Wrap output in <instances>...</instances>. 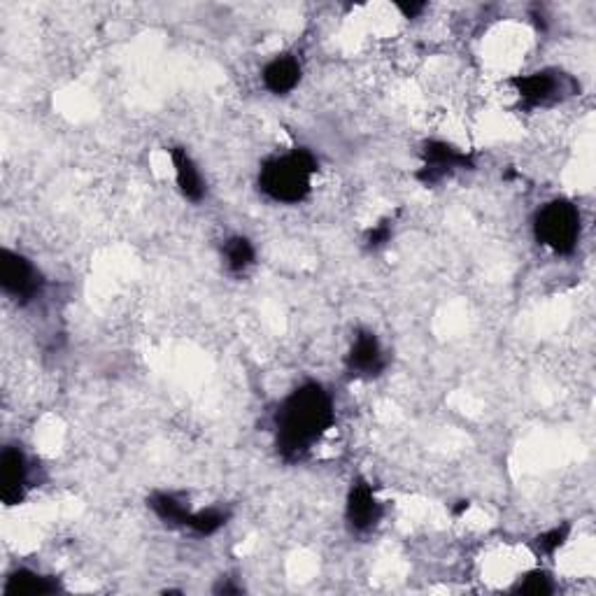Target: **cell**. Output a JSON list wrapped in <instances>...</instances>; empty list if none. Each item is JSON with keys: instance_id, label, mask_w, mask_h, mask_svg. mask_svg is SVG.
Wrapping results in <instances>:
<instances>
[{"instance_id": "cell-13", "label": "cell", "mask_w": 596, "mask_h": 596, "mask_svg": "<svg viewBox=\"0 0 596 596\" xmlns=\"http://www.w3.org/2000/svg\"><path fill=\"white\" fill-rule=\"evenodd\" d=\"M147 503H149V508H152L156 513V517H159V520L170 524V527H184V529H187L191 510L187 508V503L177 499L175 494L156 492V494L149 496Z\"/></svg>"}, {"instance_id": "cell-6", "label": "cell", "mask_w": 596, "mask_h": 596, "mask_svg": "<svg viewBox=\"0 0 596 596\" xmlns=\"http://www.w3.org/2000/svg\"><path fill=\"white\" fill-rule=\"evenodd\" d=\"M31 482V464L24 450L17 445H5L0 452V499L5 506H19L26 499Z\"/></svg>"}, {"instance_id": "cell-5", "label": "cell", "mask_w": 596, "mask_h": 596, "mask_svg": "<svg viewBox=\"0 0 596 596\" xmlns=\"http://www.w3.org/2000/svg\"><path fill=\"white\" fill-rule=\"evenodd\" d=\"M422 161V168L417 170V180L424 187H434V184L443 182L454 170L473 168L471 156L466 152H459L450 143H443V140H427L422 145Z\"/></svg>"}, {"instance_id": "cell-2", "label": "cell", "mask_w": 596, "mask_h": 596, "mask_svg": "<svg viewBox=\"0 0 596 596\" xmlns=\"http://www.w3.org/2000/svg\"><path fill=\"white\" fill-rule=\"evenodd\" d=\"M317 173V159L308 149L273 156L259 170V189L275 203H301L310 194L312 175Z\"/></svg>"}, {"instance_id": "cell-19", "label": "cell", "mask_w": 596, "mask_h": 596, "mask_svg": "<svg viewBox=\"0 0 596 596\" xmlns=\"http://www.w3.org/2000/svg\"><path fill=\"white\" fill-rule=\"evenodd\" d=\"M396 7H399V10L403 12V17H408V19H415L417 14L427 10V5L424 3H396Z\"/></svg>"}, {"instance_id": "cell-14", "label": "cell", "mask_w": 596, "mask_h": 596, "mask_svg": "<svg viewBox=\"0 0 596 596\" xmlns=\"http://www.w3.org/2000/svg\"><path fill=\"white\" fill-rule=\"evenodd\" d=\"M224 259L231 273H245L257 259V252L245 236H233L224 243Z\"/></svg>"}, {"instance_id": "cell-10", "label": "cell", "mask_w": 596, "mask_h": 596, "mask_svg": "<svg viewBox=\"0 0 596 596\" xmlns=\"http://www.w3.org/2000/svg\"><path fill=\"white\" fill-rule=\"evenodd\" d=\"M261 80H264V87L271 91V94L287 96L289 91H294L298 82H301V63H298V59L292 54L275 56L273 61L266 63Z\"/></svg>"}, {"instance_id": "cell-16", "label": "cell", "mask_w": 596, "mask_h": 596, "mask_svg": "<svg viewBox=\"0 0 596 596\" xmlns=\"http://www.w3.org/2000/svg\"><path fill=\"white\" fill-rule=\"evenodd\" d=\"M515 592L520 594H534V596H545V594H552V583L548 578V573L543 571H531L524 576L520 583H517Z\"/></svg>"}, {"instance_id": "cell-17", "label": "cell", "mask_w": 596, "mask_h": 596, "mask_svg": "<svg viewBox=\"0 0 596 596\" xmlns=\"http://www.w3.org/2000/svg\"><path fill=\"white\" fill-rule=\"evenodd\" d=\"M569 531H571L569 524H562V527L545 531V534L536 538V550L541 552V555H555V552L566 543V538H569Z\"/></svg>"}, {"instance_id": "cell-4", "label": "cell", "mask_w": 596, "mask_h": 596, "mask_svg": "<svg viewBox=\"0 0 596 596\" xmlns=\"http://www.w3.org/2000/svg\"><path fill=\"white\" fill-rule=\"evenodd\" d=\"M0 287L14 301L26 305L42 292V275L24 254L3 250L0 254Z\"/></svg>"}, {"instance_id": "cell-7", "label": "cell", "mask_w": 596, "mask_h": 596, "mask_svg": "<svg viewBox=\"0 0 596 596\" xmlns=\"http://www.w3.org/2000/svg\"><path fill=\"white\" fill-rule=\"evenodd\" d=\"M382 503L375 496L371 482L364 478H357L352 482L350 492H347V503H345V520L347 527H350L354 534H366L378 527L382 520Z\"/></svg>"}, {"instance_id": "cell-8", "label": "cell", "mask_w": 596, "mask_h": 596, "mask_svg": "<svg viewBox=\"0 0 596 596\" xmlns=\"http://www.w3.org/2000/svg\"><path fill=\"white\" fill-rule=\"evenodd\" d=\"M387 357L385 350H382L378 336L373 331H357L354 336V343L345 357V371L350 378H361L371 380L378 378V375L385 371Z\"/></svg>"}, {"instance_id": "cell-11", "label": "cell", "mask_w": 596, "mask_h": 596, "mask_svg": "<svg viewBox=\"0 0 596 596\" xmlns=\"http://www.w3.org/2000/svg\"><path fill=\"white\" fill-rule=\"evenodd\" d=\"M170 161H173L175 180H177V187L182 191V196L191 203H201L205 196V182L187 149L184 147L170 149Z\"/></svg>"}, {"instance_id": "cell-12", "label": "cell", "mask_w": 596, "mask_h": 596, "mask_svg": "<svg viewBox=\"0 0 596 596\" xmlns=\"http://www.w3.org/2000/svg\"><path fill=\"white\" fill-rule=\"evenodd\" d=\"M61 590V583L52 576H40L31 569H17L5 578V596H47Z\"/></svg>"}, {"instance_id": "cell-3", "label": "cell", "mask_w": 596, "mask_h": 596, "mask_svg": "<svg viewBox=\"0 0 596 596\" xmlns=\"http://www.w3.org/2000/svg\"><path fill=\"white\" fill-rule=\"evenodd\" d=\"M534 236L557 254H571L580 238V212L571 201L557 198L545 203L534 217Z\"/></svg>"}, {"instance_id": "cell-1", "label": "cell", "mask_w": 596, "mask_h": 596, "mask_svg": "<svg viewBox=\"0 0 596 596\" xmlns=\"http://www.w3.org/2000/svg\"><path fill=\"white\" fill-rule=\"evenodd\" d=\"M336 422V410L319 382L296 387L275 413V445L287 461L308 454Z\"/></svg>"}, {"instance_id": "cell-9", "label": "cell", "mask_w": 596, "mask_h": 596, "mask_svg": "<svg viewBox=\"0 0 596 596\" xmlns=\"http://www.w3.org/2000/svg\"><path fill=\"white\" fill-rule=\"evenodd\" d=\"M510 84H513L524 105L536 108V105L555 101L559 91H562V75L550 73V70H541V73L513 77Z\"/></svg>"}, {"instance_id": "cell-15", "label": "cell", "mask_w": 596, "mask_h": 596, "mask_svg": "<svg viewBox=\"0 0 596 596\" xmlns=\"http://www.w3.org/2000/svg\"><path fill=\"white\" fill-rule=\"evenodd\" d=\"M226 520H229V515H226L224 510H219V508L196 510V513L189 515L187 529H191L198 536H212L224 527Z\"/></svg>"}, {"instance_id": "cell-18", "label": "cell", "mask_w": 596, "mask_h": 596, "mask_svg": "<svg viewBox=\"0 0 596 596\" xmlns=\"http://www.w3.org/2000/svg\"><path fill=\"white\" fill-rule=\"evenodd\" d=\"M389 240H392V222H382V224L375 226V229L368 231L366 245L371 247V250H378V247L387 245Z\"/></svg>"}]
</instances>
